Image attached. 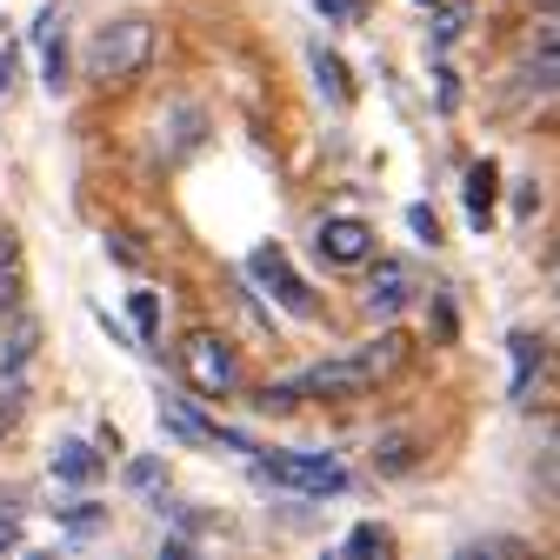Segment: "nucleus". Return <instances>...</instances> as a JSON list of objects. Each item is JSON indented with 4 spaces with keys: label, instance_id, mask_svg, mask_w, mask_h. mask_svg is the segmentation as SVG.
Here are the masks:
<instances>
[{
    "label": "nucleus",
    "instance_id": "8",
    "mask_svg": "<svg viewBox=\"0 0 560 560\" xmlns=\"http://www.w3.org/2000/svg\"><path fill=\"white\" fill-rule=\"evenodd\" d=\"M161 428H167L174 441H187V447H207V441H221V428H207V420H200L187 400H167V407H161Z\"/></svg>",
    "mask_w": 560,
    "mask_h": 560
},
{
    "label": "nucleus",
    "instance_id": "13",
    "mask_svg": "<svg viewBox=\"0 0 560 560\" xmlns=\"http://www.w3.org/2000/svg\"><path fill=\"white\" fill-rule=\"evenodd\" d=\"M133 320H140V334H154V320H161V307H154V294H133Z\"/></svg>",
    "mask_w": 560,
    "mask_h": 560
},
{
    "label": "nucleus",
    "instance_id": "7",
    "mask_svg": "<svg viewBox=\"0 0 560 560\" xmlns=\"http://www.w3.org/2000/svg\"><path fill=\"white\" fill-rule=\"evenodd\" d=\"M254 273H260V280H267V288H273L280 301H288L294 314H314V301H307V288H301V280H294V267H288V260H280L273 247H260V254H254Z\"/></svg>",
    "mask_w": 560,
    "mask_h": 560
},
{
    "label": "nucleus",
    "instance_id": "2",
    "mask_svg": "<svg viewBox=\"0 0 560 560\" xmlns=\"http://www.w3.org/2000/svg\"><path fill=\"white\" fill-rule=\"evenodd\" d=\"M154 60V27L140 21V14H120V21H107V27H94V40H88V74L94 81H133L140 67Z\"/></svg>",
    "mask_w": 560,
    "mask_h": 560
},
{
    "label": "nucleus",
    "instance_id": "15",
    "mask_svg": "<svg viewBox=\"0 0 560 560\" xmlns=\"http://www.w3.org/2000/svg\"><path fill=\"white\" fill-rule=\"evenodd\" d=\"M553 294H560V260H553Z\"/></svg>",
    "mask_w": 560,
    "mask_h": 560
},
{
    "label": "nucleus",
    "instance_id": "6",
    "mask_svg": "<svg viewBox=\"0 0 560 560\" xmlns=\"http://www.w3.org/2000/svg\"><path fill=\"white\" fill-rule=\"evenodd\" d=\"M407 301H413V267L387 254V260H381V267L368 273V294H361V307H368L374 320H394V314H400Z\"/></svg>",
    "mask_w": 560,
    "mask_h": 560
},
{
    "label": "nucleus",
    "instance_id": "10",
    "mask_svg": "<svg viewBox=\"0 0 560 560\" xmlns=\"http://www.w3.org/2000/svg\"><path fill=\"white\" fill-rule=\"evenodd\" d=\"M374 467H381V474H407V467H413V441H407V434H387L381 454H374Z\"/></svg>",
    "mask_w": 560,
    "mask_h": 560
},
{
    "label": "nucleus",
    "instance_id": "1",
    "mask_svg": "<svg viewBox=\"0 0 560 560\" xmlns=\"http://www.w3.org/2000/svg\"><path fill=\"white\" fill-rule=\"evenodd\" d=\"M400 361H407V340L387 327V334H374V340H361V347H340L334 361H314V368H301V374H288V381L260 387L254 407H260V413H288V407H301V400H354V394L381 387Z\"/></svg>",
    "mask_w": 560,
    "mask_h": 560
},
{
    "label": "nucleus",
    "instance_id": "12",
    "mask_svg": "<svg viewBox=\"0 0 560 560\" xmlns=\"http://www.w3.org/2000/svg\"><path fill=\"white\" fill-rule=\"evenodd\" d=\"M381 547H387L381 527H354V534H347V553H381Z\"/></svg>",
    "mask_w": 560,
    "mask_h": 560
},
{
    "label": "nucleus",
    "instance_id": "5",
    "mask_svg": "<svg viewBox=\"0 0 560 560\" xmlns=\"http://www.w3.org/2000/svg\"><path fill=\"white\" fill-rule=\"evenodd\" d=\"M314 247H320L327 267H368L374 260V228L361 214H334V221H320Z\"/></svg>",
    "mask_w": 560,
    "mask_h": 560
},
{
    "label": "nucleus",
    "instance_id": "4",
    "mask_svg": "<svg viewBox=\"0 0 560 560\" xmlns=\"http://www.w3.org/2000/svg\"><path fill=\"white\" fill-rule=\"evenodd\" d=\"M180 368H187V381H194L200 394H214V400H228V394L241 387V354H234L221 334H194V340L180 347Z\"/></svg>",
    "mask_w": 560,
    "mask_h": 560
},
{
    "label": "nucleus",
    "instance_id": "9",
    "mask_svg": "<svg viewBox=\"0 0 560 560\" xmlns=\"http://www.w3.org/2000/svg\"><path fill=\"white\" fill-rule=\"evenodd\" d=\"M54 474H60V480H94L101 460H94L88 441H60V447H54Z\"/></svg>",
    "mask_w": 560,
    "mask_h": 560
},
{
    "label": "nucleus",
    "instance_id": "14",
    "mask_svg": "<svg viewBox=\"0 0 560 560\" xmlns=\"http://www.w3.org/2000/svg\"><path fill=\"white\" fill-rule=\"evenodd\" d=\"M14 81V54H0V88H8Z\"/></svg>",
    "mask_w": 560,
    "mask_h": 560
},
{
    "label": "nucleus",
    "instance_id": "3",
    "mask_svg": "<svg viewBox=\"0 0 560 560\" xmlns=\"http://www.w3.org/2000/svg\"><path fill=\"white\" fill-rule=\"evenodd\" d=\"M260 480H273V487H294V494H314V501H327V494H340V487H347V467H340L334 454L294 447V454H267V460H260Z\"/></svg>",
    "mask_w": 560,
    "mask_h": 560
},
{
    "label": "nucleus",
    "instance_id": "11",
    "mask_svg": "<svg viewBox=\"0 0 560 560\" xmlns=\"http://www.w3.org/2000/svg\"><path fill=\"white\" fill-rule=\"evenodd\" d=\"M467 200H474V221H487V200H494V174H487V167L467 174Z\"/></svg>",
    "mask_w": 560,
    "mask_h": 560
}]
</instances>
